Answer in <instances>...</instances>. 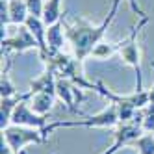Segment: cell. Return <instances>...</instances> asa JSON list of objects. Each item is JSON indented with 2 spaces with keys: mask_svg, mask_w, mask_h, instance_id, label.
<instances>
[{
  "mask_svg": "<svg viewBox=\"0 0 154 154\" xmlns=\"http://www.w3.org/2000/svg\"><path fill=\"white\" fill-rule=\"evenodd\" d=\"M119 6H121V0H113L108 15L104 17L102 23L97 24V26L89 24L87 20H74V23H67V20H65V34H67V39L72 45V56L76 60H80L84 63V60L87 56H91L93 48L100 41H104L106 32L109 30L112 23L115 20Z\"/></svg>",
  "mask_w": 154,
  "mask_h": 154,
  "instance_id": "obj_1",
  "label": "cell"
},
{
  "mask_svg": "<svg viewBox=\"0 0 154 154\" xmlns=\"http://www.w3.org/2000/svg\"><path fill=\"white\" fill-rule=\"evenodd\" d=\"M119 125V113L117 106L113 102H108V106L97 115H89L85 119H72V121H52L43 128L45 137L52 134L58 128H113Z\"/></svg>",
  "mask_w": 154,
  "mask_h": 154,
  "instance_id": "obj_2",
  "label": "cell"
},
{
  "mask_svg": "<svg viewBox=\"0 0 154 154\" xmlns=\"http://www.w3.org/2000/svg\"><path fill=\"white\" fill-rule=\"evenodd\" d=\"M150 23V17H143L137 26H134V30L130 32V35L121 41V48H119V56L126 65H130L136 71L137 76V91L143 89V74H141V52H139V45H137V34Z\"/></svg>",
  "mask_w": 154,
  "mask_h": 154,
  "instance_id": "obj_3",
  "label": "cell"
},
{
  "mask_svg": "<svg viewBox=\"0 0 154 154\" xmlns=\"http://www.w3.org/2000/svg\"><path fill=\"white\" fill-rule=\"evenodd\" d=\"M2 139L8 143L15 154H24L26 145H35V143H45L48 137H45L43 130L39 128H28L19 125H9L2 130Z\"/></svg>",
  "mask_w": 154,
  "mask_h": 154,
  "instance_id": "obj_4",
  "label": "cell"
},
{
  "mask_svg": "<svg viewBox=\"0 0 154 154\" xmlns=\"http://www.w3.org/2000/svg\"><path fill=\"white\" fill-rule=\"evenodd\" d=\"M11 125H19V126H28V128H39L43 130L48 125V115H39L35 113L30 106V98L20 100L15 108V112L11 115Z\"/></svg>",
  "mask_w": 154,
  "mask_h": 154,
  "instance_id": "obj_5",
  "label": "cell"
},
{
  "mask_svg": "<svg viewBox=\"0 0 154 154\" xmlns=\"http://www.w3.org/2000/svg\"><path fill=\"white\" fill-rule=\"evenodd\" d=\"M56 97L65 104V109H67V112H71V113H80L78 104L84 100V95L80 91V87L74 85L71 80L58 76V82H56Z\"/></svg>",
  "mask_w": 154,
  "mask_h": 154,
  "instance_id": "obj_6",
  "label": "cell"
},
{
  "mask_svg": "<svg viewBox=\"0 0 154 154\" xmlns=\"http://www.w3.org/2000/svg\"><path fill=\"white\" fill-rule=\"evenodd\" d=\"M143 134V128L141 125H136V123H119L117 128H115V134H113V143L108 150H104L102 154H115L123 149L125 145H130L134 143L139 136Z\"/></svg>",
  "mask_w": 154,
  "mask_h": 154,
  "instance_id": "obj_7",
  "label": "cell"
},
{
  "mask_svg": "<svg viewBox=\"0 0 154 154\" xmlns=\"http://www.w3.org/2000/svg\"><path fill=\"white\" fill-rule=\"evenodd\" d=\"M30 48H37V41L32 35L26 24H20L19 32L13 37H2V54L8 52H26Z\"/></svg>",
  "mask_w": 154,
  "mask_h": 154,
  "instance_id": "obj_8",
  "label": "cell"
},
{
  "mask_svg": "<svg viewBox=\"0 0 154 154\" xmlns=\"http://www.w3.org/2000/svg\"><path fill=\"white\" fill-rule=\"evenodd\" d=\"M28 17H30V13H28L24 0H9V2L2 0V28L8 24L20 26L26 23Z\"/></svg>",
  "mask_w": 154,
  "mask_h": 154,
  "instance_id": "obj_9",
  "label": "cell"
},
{
  "mask_svg": "<svg viewBox=\"0 0 154 154\" xmlns=\"http://www.w3.org/2000/svg\"><path fill=\"white\" fill-rule=\"evenodd\" d=\"M56 82H58V72L47 65L45 72H43L39 78L30 82V91L32 93H48L52 97H56Z\"/></svg>",
  "mask_w": 154,
  "mask_h": 154,
  "instance_id": "obj_10",
  "label": "cell"
},
{
  "mask_svg": "<svg viewBox=\"0 0 154 154\" xmlns=\"http://www.w3.org/2000/svg\"><path fill=\"white\" fill-rule=\"evenodd\" d=\"M32 93L30 89L26 93H19L15 97H6L2 98V106H0V130H4L8 128L9 125H11V115L15 112V108L20 100H26V98H32Z\"/></svg>",
  "mask_w": 154,
  "mask_h": 154,
  "instance_id": "obj_11",
  "label": "cell"
},
{
  "mask_svg": "<svg viewBox=\"0 0 154 154\" xmlns=\"http://www.w3.org/2000/svg\"><path fill=\"white\" fill-rule=\"evenodd\" d=\"M65 20H58L47 28V45L50 54H56V52H63V43H65Z\"/></svg>",
  "mask_w": 154,
  "mask_h": 154,
  "instance_id": "obj_12",
  "label": "cell"
},
{
  "mask_svg": "<svg viewBox=\"0 0 154 154\" xmlns=\"http://www.w3.org/2000/svg\"><path fill=\"white\" fill-rule=\"evenodd\" d=\"M54 100H56V97H52L48 93H34L32 98H30V106H32V109H34L35 113L48 115L52 106H54Z\"/></svg>",
  "mask_w": 154,
  "mask_h": 154,
  "instance_id": "obj_13",
  "label": "cell"
},
{
  "mask_svg": "<svg viewBox=\"0 0 154 154\" xmlns=\"http://www.w3.org/2000/svg\"><path fill=\"white\" fill-rule=\"evenodd\" d=\"M63 11H61V0H47L45 2V11H43V20L45 24L50 26L54 23L63 19Z\"/></svg>",
  "mask_w": 154,
  "mask_h": 154,
  "instance_id": "obj_14",
  "label": "cell"
},
{
  "mask_svg": "<svg viewBox=\"0 0 154 154\" xmlns=\"http://www.w3.org/2000/svg\"><path fill=\"white\" fill-rule=\"evenodd\" d=\"M9 67H11V61H8L6 69L2 71V78H0V97H2V98L19 95V89L15 87V84L11 82V78H9Z\"/></svg>",
  "mask_w": 154,
  "mask_h": 154,
  "instance_id": "obj_15",
  "label": "cell"
},
{
  "mask_svg": "<svg viewBox=\"0 0 154 154\" xmlns=\"http://www.w3.org/2000/svg\"><path fill=\"white\" fill-rule=\"evenodd\" d=\"M119 48H121V43H106V41H100L93 48L91 56L97 58V60H108V58H112L115 52H119Z\"/></svg>",
  "mask_w": 154,
  "mask_h": 154,
  "instance_id": "obj_16",
  "label": "cell"
},
{
  "mask_svg": "<svg viewBox=\"0 0 154 154\" xmlns=\"http://www.w3.org/2000/svg\"><path fill=\"white\" fill-rule=\"evenodd\" d=\"M139 154H154V134L152 132H143V134L132 143Z\"/></svg>",
  "mask_w": 154,
  "mask_h": 154,
  "instance_id": "obj_17",
  "label": "cell"
},
{
  "mask_svg": "<svg viewBox=\"0 0 154 154\" xmlns=\"http://www.w3.org/2000/svg\"><path fill=\"white\" fill-rule=\"evenodd\" d=\"M143 132H154V102L143 108Z\"/></svg>",
  "mask_w": 154,
  "mask_h": 154,
  "instance_id": "obj_18",
  "label": "cell"
},
{
  "mask_svg": "<svg viewBox=\"0 0 154 154\" xmlns=\"http://www.w3.org/2000/svg\"><path fill=\"white\" fill-rule=\"evenodd\" d=\"M30 15H35L43 19V11H45V0H24Z\"/></svg>",
  "mask_w": 154,
  "mask_h": 154,
  "instance_id": "obj_19",
  "label": "cell"
},
{
  "mask_svg": "<svg viewBox=\"0 0 154 154\" xmlns=\"http://www.w3.org/2000/svg\"><path fill=\"white\" fill-rule=\"evenodd\" d=\"M126 2H128L130 9H132V11H134V13H136L137 17H141V19H143V17H149V15H147V13H145V11H143V9L139 8V4H137V0H126Z\"/></svg>",
  "mask_w": 154,
  "mask_h": 154,
  "instance_id": "obj_20",
  "label": "cell"
},
{
  "mask_svg": "<svg viewBox=\"0 0 154 154\" xmlns=\"http://www.w3.org/2000/svg\"><path fill=\"white\" fill-rule=\"evenodd\" d=\"M0 154H15V152L11 150V147H9L4 139H2V150H0Z\"/></svg>",
  "mask_w": 154,
  "mask_h": 154,
  "instance_id": "obj_21",
  "label": "cell"
},
{
  "mask_svg": "<svg viewBox=\"0 0 154 154\" xmlns=\"http://www.w3.org/2000/svg\"><path fill=\"white\" fill-rule=\"evenodd\" d=\"M150 69H154V60L150 61ZM149 98H150V102H154V85L149 89Z\"/></svg>",
  "mask_w": 154,
  "mask_h": 154,
  "instance_id": "obj_22",
  "label": "cell"
},
{
  "mask_svg": "<svg viewBox=\"0 0 154 154\" xmlns=\"http://www.w3.org/2000/svg\"><path fill=\"white\" fill-rule=\"evenodd\" d=\"M4 2H9V0H4Z\"/></svg>",
  "mask_w": 154,
  "mask_h": 154,
  "instance_id": "obj_23",
  "label": "cell"
},
{
  "mask_svg": "<svg viewBox=\"0 0 154 154\" xmlns=\"http://www.w3.org/2000/svg\"><path fill=\"white\" fill-rule=\"evenodd\" d=\"M54 154H60V152H54Z\"/></svg>",
  "mask_w": 154,
  "mask_h": 154,
  "instance_id": "obj_24",
  "label": "cell"
},
{
  "mask_svg": "<svg viewBox=\"0 0 154 154\" xmlns=\"http://www.w3.org/2000/svg\"><path fill=\"white\" fill-rule=\"evenodd\" d=\"M152 134H154V132H152Z\"/></svg>",
  "mask_w": 154,
  "mask_h": 154,
  "instance_id": "obj_25",
  "label": "cell"
}]
</instances>
